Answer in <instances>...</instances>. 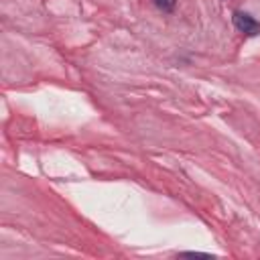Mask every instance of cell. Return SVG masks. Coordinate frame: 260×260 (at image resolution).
<instances>
[{
    "label": "cell",
    "instance_id": "1",
    "mask_svg": "<svg viewBox=\"0 0 260 260\" xmlns=\"http://www.w3.org/2000/svg\"><path fill=\"white\" fill-rule=\"evenodd\" d=\"M234 24H236V28L240 32L250 35V37H254V35L260 32V22L254 16L246 14V12H234Z\"/></svg>",
    "mask_w": 260,
    "mask_h": 260
},
{
    "label": "cell",
    "instance_id": "2",
    "mask_svg": "<svg viewBox=\"0 0 260 260\" xmlns=\"http://www.w3.org/2000/svg\"><path fill=\"white\" fill-rule=\"evenodd\" d=\"M154 2V6L158 8V10H162V12H171L173 8H175V0H152Z\"/></svg>",
    "mask_w": 260,
    "mask_h": 260
}]
</instances>
